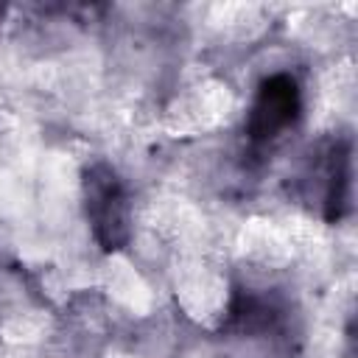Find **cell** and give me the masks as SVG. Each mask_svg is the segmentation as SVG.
<instances>
[{
	"instance_id": "7a4b0ae2",
	"label": "cell",
	"mask_w": 358,
	"mask_h": 358,
	"mask_svg": "<svg viewBox=\"0 0 358 358\" xmlns=\"http://www.w3.org/2000/svg\"><path fill=\"white\" fill-rule=\"evenodd\" d=\"M299 109V92L294 78L288 76H274L271 81L263 84L255 109H252V120H249V131L257 140H268L277 131H282L294 115Z\"/></svg>"
},
{
	"instance_id": "6da1fadb",
	"label": "cell",
	"mask_w": 358,
	"mask_h": 358,
	"mask_svg": "<svg viewBox=\"0 0 358 358\" xmlns=\"http://www.w3.org/2000/svg\"><path fill=\"white\" fill-rule=\"evenodd\" d=\"M87 215L103 249H117L129 238V207L117 173L109 165H92L84 176Z\"/></svg>"
}]
</instances>
